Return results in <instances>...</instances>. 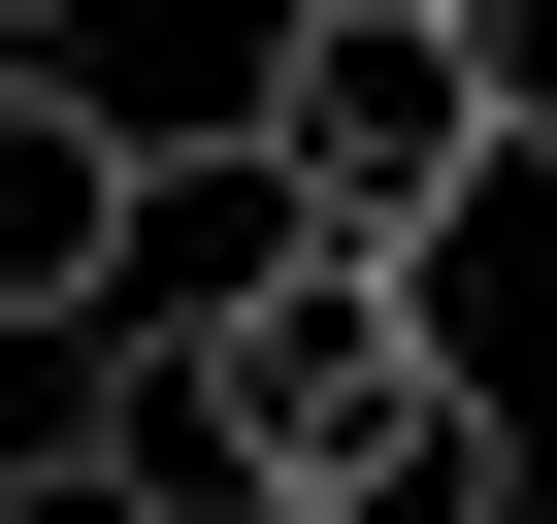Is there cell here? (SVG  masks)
Segmentation results:
<instances>
[{
    "instance_id": "7a4b0ae2",
    "label": "cell",
    "mask_w": 557,
    "mask_h": 524,
    "mask_svg": "<svg viewBox=\"0 0 557 524\" xmlns=\"http://www.w3.org/2000/svg\"><path fill=\"white\" fill-rule=\"evenodd\" d=\"M164 328V132L0 66V361H132Z\"/></svg>"
},
{
    "instance_id": "8992f818",
    "label": "cell",
    "mask_w": 557,
    "mask_h": 524,
    "mask_svg": "<svg viewBox=\"0 0 557 524\" xmlns=\"http://www.w3.org/2000/svg\"><path fill=\"white\" fill-rule=\"evenodd\" d=\"M0 66H66V0H0Z\"/></svg>"
},
{
    "instance_id": "277c9868",
    "label": "cell",
    "mask_w": 557,
    "mask_h": 524,
    "mask_svg": "<svg viewBox=\"0 0 557 524\" xmlns=\"http://www.w3.org/2000/svg\"><path fill=\"white\" fill-rule=\"evenodd\" d=\"M296 524H524V394L459 361V394H426V426H394L361 491H296Z\"/></svg>"
},
{
    "instance_id": "6da1fadb",
    "label": "cell",
    "mask_w": 557,
    "mask_h": 524,
    "mask_svg": "<svg viewBox=\"0 0 557 524\" xmlns=\"http://www.w3.org/2000/svg\"><path fill=\"white\" fill-rule=\"evenodd\" d=\"M230 164L296 197V229H361V262H459V229H492V66H459V0H262Z\"/></svg>"
},
{
    "instance_id": "5b68a950",
    "label": "cell",
    "mask_w": 557,
    "mask_h": 524,
    "mask_svg": "<svg viewBox=\"0 0 557 524\" xmlns=\"http://www.w3.org/2000/svg\"><path fill=\"white\" fill-rule=\"evenodd\" d=\"M459 66H492V164H557V0H459Z\"/></svg>"
},
{
    "instance_id": "3957f363",
    "label": "cell",
    "mask_w": 557,
    "mask_h": 524,
    "mask_svg": "<svg viewBox=\"0 0 557 524\" xmlns=\"http://www.w3.org/2000/svg\"><path fill=\"white\" fill-rule=\"evenodd\" d=\"M66 459H99V524H296V491H262V426H230V361H197V328H132V361L66 394Z\"/></svg>"
}]
</instances>
